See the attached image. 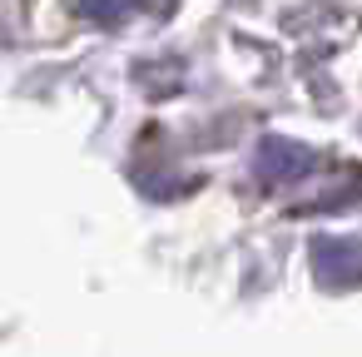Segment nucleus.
<instances>
[{"instance_id": "f257e3e1", "label": "nucleus", "mask_w": 362, "mask_h": 357, "mask_svg": "<svg viewBox=\"0 0 362 357\" xmlns=\"http://www.w3.org/2000/svg\"><path fill=\"white\" fill-rule=\"evenodd\" d=\"M308 169H313V154H308L303 144L278 139V134H268V139L258 144V179H263V184H293V179H303Z\"/></svg>"}, {"instance_id": "f03ea898", "label": "nucleus", "mask_w": 362, "mask_h": 357, "mask_svg": "<svg viewBox=\"0 0 362 357\" xmlns=\"http://www.w3.org/2000/svg\"><path fill=\"white\" fill-rule=\"evenodd\" d=\"M317 268H322V278L332 273V283H352L362 263H357L352 243H317Z\"/></svg>"}]
</instances>
